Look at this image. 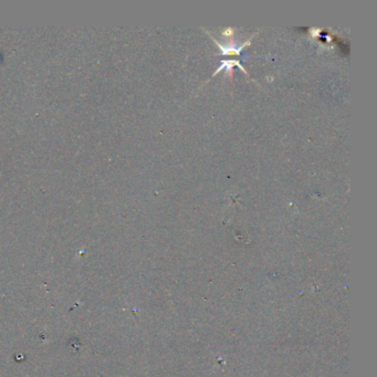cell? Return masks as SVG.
Returning <instances> with one entry per match:
<instances>
[{
	"label": "cell",
	"instance_id": "cell-1",
	"mask_svg": "<svg viewBox=\"0 0 377 377\" xmlns=\"http://www.w3.org/2000/svg\"><path fill=\"white\" fill-rule=\"evenodd\" d=\"M217 42V41H216ZM250 42V41H247L244 46H241L240 48H236L235 46H230V44H227V46H222V44L217 42V46H218L221 51L223 52V54H239V52L241 51V49L244 48L245 46H247V44Z\"/></svg>",
	"mask_w": 377,
	"mask_h": 377
},
{
	"label": "cell",
	"instance_id": "cell-2",
	"mask_svg": "<svg viewBox=\"0 0 377 377\" xmlns=\"http://www.w3.org/2000/svg\"><path fill=\"white\" fill-rule=\"evenodd\" d=\"M234 33V30L231 28H227L225 31H223V35H231Z\"/></svg>",
	"mask_w": 377,
	"mask_h": 377
}]
</instances>
